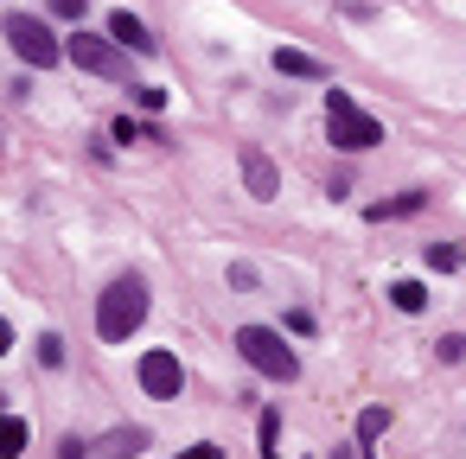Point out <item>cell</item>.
<instances>
[{
	"mask_svg": "<svg viewBox=\"0 0 466 459\" xmlns=\"http://www.w3.org/2000/svg\"><path fill=\"white\" fill-rule=\"evenodd\" d=\"M141 319H147V281H141V274L109 281L103 300H96V338H103V344H122V338L141 332Z\"/></svg>",
	"mask_w": 466,
	"mask_h": 459,
	"instance_id": "obj_1",
	"label": "cell"
},
{
	"mask_svg": "<svg viewBox=\"0 0 466 459\" xmlns=\"http://www.w3.org/2000/svg\"><path fill=\"white\" fill-rule=\"evenodd\" d=\"M237 351H243L249 370H262V376H275V383H294V376H300V357H294L288 338L268 332V325H243V332H237Z\"/></svg>",
	"mask_w": 466,
	"mask_h": 459,
	"instance_id": "obj_2",
	"label": "cell"
},
{
	"mask_svg": "<svg viewBox=\"0 0 466 459\" xmlns=\"http://www.w3.org/2000/svg\"><path fill=\"white\" fill-rule=\"evenodd\" d=\"M326 141H332L339 154H358V147H377V141H383V128H377V122L345 96V90H332V96H326Z\"/></svg>",
	"mask_w": 466,
	"mask_h": 459,
	"instance_id": "obj_3",
	"label": "cell"
},
{
	"mask_svg": "<svg viewBox=\"0 0 466 459\" xmlns=\"http://www.w3.org/2000/svg\"><path fill=\"white\" fill-rule=\"evenodd\" d=\"M7 45L33 65V71H52L58 58H65V45H58V33L46 26V20H33V14H7Z\"/></svg>",
	"mask_w": 466,
	"mask_h": 459,
	"instance_id": "obj_4",
	"label": "cell"
},
{
	"mask_svg": "<svg viewBox=\"0 0 466 459\" xmlns=\"http://www.w3.org/2000/svg\"><path fill=\"white\" fill-rule=\"evenodd\" d=\"M65 58H71L77 71H90V77L128 84V58H122V52H116V39H103V33H77V39L65 45Z\"/></svg>",
	"mask_w": 466,
	"mask_h": 459,
	"instance_id": "obj_5",
	"label": "cell"
},
{
	"mask_svg": "<svg viewBox=\"0 0 466 459\" xmlns=\"http://www.w3.org/2000/svg\"><path fill=\"white\" fill-rule=\"evenodd\" d=\"M141 389H147L154 402H173V395L186 389L179 357H173V351H147V357H141Z\"/></svg>",
	"mask_w": 466,
	"mask_h": 459,
	"instance_id": "obj_6",
	"label": "cell"
},
{
	"mask_svg": "<svg viewBox=\"0 0 466 459\" xmlns=\"http://www.w3.org/2000/svg\"><path fill=\"white\" fill-rule=\"evenodd\" d=\"M243 185H249V198H275V192H281L275 160H268V154H243Z\"/></svg>",
	"mask_w": 466,
	"mask_h": 459,
	"instance_id": "obj_7",
	"label": "cell"
},
{
	"mask_svg": "<svg viewBox=\"0 0 466 459\" xmlns=\"http://www.w3.org/2000/svg\"><path fill=\"white\" fill-rule=\"evenodd\" d=\"M96 453L103 459H135V453H147V427H116V434L96 440Z\"/></svg>",
	"mask_w": 466,
	"mask_h": 459,
	"instance_id": "obj_8",
	"label": "cell"
},
{
	"mask_svg": "<svg viewBox=\"0 0 466 459\" xmlns=\"http://www.w3.org/2000/svg\"><path fill=\"white\" fill-rule=\"evenodd\" d=\"M109 39L128 45V52H154V33H147L135 14H109Z\"/></svg>",
	"mask_w": 466,
	"mask_h": 459,
	"instance_id": "obj_9",
	"label": "cell"
},
{
	"mask_svg": "<svg viewBox=\"0 0 466 459\" xmlns=\"http://www.w3.org/2000/svg\"><path fill=\"white\" fill-rule=\"evenodd\" d=\"M275 71H281V77H313V84L326 77V65H319V58H307L300 45H281V52H275Z\"/></svg>",
	"mask_w": 466,
	"mask_h": 459,
	"instance_id": "obj_10",
	"label": "cell"
},
{
	"mask_svg": "<svg viewBox=\"0 0 466 459\" xmlns=\"http://www.w3.org/2000/svg\"><path fill=\"white\" fill-rule=\"evenodd\" d=\"M421 205H428L421 192H402V198H383V205H364V217H370V224H390V217H415Z\"/></svg>",
	"mask_w": 466,
	"mask_h": 459,
	"instance_id": "obj_11",
	"label": "cell"
},
{
	"mask_svg": "<svg viewBox=\"0 0 466 459\" xmlns=\"http://www.w3.org/2000/svg\"><path fill=\"white\" fill-rule=\"evenodd\" d=\"M26 440H33V434H26V421H20V414H0V459H20V453H26Z\"/></svg>",
	"mask_w": 466,
	"mask_h": 459,
	"instance_id": "obj_12",
	"label": "cell"
},
{
	"mask_svg": "<svg viewBox=\"0 0 466 459\" xmlns=\"http://www.w3.org/2000/svg\"><path fill=\"white\" fill-rule=\"evenodd\" d=\"M256 446H262V459H281V414H275V408H262V427H256Z\"/></svg>",
	"mask_w": 466,
	"mask_h": 459,
	"instance_id": "obj_13",
	"label": "cell"
},
{
	"mask_svg": "<svg viewBox=\"0 0 466 459\" xmlns=\"http://www.w3.org/2000/svg\"><path fill=\"white\" fill-rule=\"evenodd\" d=\"M390 300H396L402 313H428V287H421V281H396V287H390Z\"/></svg>",
	"mask_w": 466,
	"mask_h": 459,
	"instance_id": "obj_14",
	"label": "cell"
},
{
	"mask_svg": "<svg viewBox=\"0 0 466 459\" xmlns=\"http://www.w3.org/2000/svg\"><path fill=\"white\" fill-rule=\"evenodd\" d=\"M460 262H466V249H453V243H434V249H428V268H434V274H453Z\"/></svg>",
	"mask_w": 466,
	"mask_h": 459,
	"instance_id": "obj_15",
	"label": "cell"
},
{
	"mask_svg": "<svg viewBox=\"0 0 466 459\" xmlns=\"http://www.w3.org/2000/svg\"><path fill=\"white\" fill-rule=\"evenodd\" d=\"M383 427H390V408H364V414H358V440H364V453H370V440H377Z\"/></svg>",
	"mask_w": 466,
	"mask_h": 459,
	"instance_id": "obj_16",
	"label": "cell"
},
{
	"mask_svg": "<svg viewBox=\"0 0 466 459\" xmlns=\"http://www.w3.org/2000/svg\"><path fill=\"white\" fill-rule=\"evenodd\" d=\"M39 364H46V370H58V364H65V338H58V332H46V338H39Z\"/></svg>",
	"mask_w": 466,
	"mask_h": 459,
	"instance_id": "obj_17",
	"label": "cell"
},
{
	"mask_svg": "<svg viewBox=\"0 0 466 459\" xmlns=\"http://www.w3.org/2000/svg\"><path fill=\"white\" fill-rule=\"evenodd\" d=\"M434 357H441V364H460V357H466V338H460V332H447V338L434 344Z\"/></svg>",
	"mask_w": 466,
	"mask_h": 459,
	"instance_id": "obj_18",
	"label": "cell"
},
{
	"mask_svg": "<svg viewBox=\"0 0 466 459\" xmlns=\"http://www.w3.org/2000/svg\"><path fill=\"white\" fill-rule=\"evenodd\" d=\"M135 103H141L147 115H160V109H167V90H135Z\"/></svg>",
	"mask_w": 466,
	"mask_h": 459,
	"instance_id": "obj_19",
	"label": "cell"
},
{
	"mask_svg": "<svg viewBox=\"0 0 466 459\" xmlns=\"http://www.w3.org/2000/svg\"><path fill=\"white\" fill-rule=\"evenodd\" d=\"M288 332H294V338H307V332H313V313H307V306H294V313H288Z\"/></svg>",
	"mask_w": 466,
	"mask_h": 459,
	"instance_id": "obj_20",
	"label": "cell"
},
{
	"mask_svg": "<svg viewBox=\"0 0 466 459\" xmlns=\"http://www.w3.org/2000/svg\"><path fill=\"white\" fill-rule=\"evenodd\" d=\"M84 453H90V440H77V434L58 440V459H84Z\"/></svg>",
	"mask_w": 466,
	"mask_h": 459,
	"instance_id": "obj_21",
	"label": "cell"
},
{
	"mask_svg": "<svg viewBox=\"0 0 466 459\" xmlns=\"http://www.w3.org/2000/svg\"><path fill=\"white\" fill-rule=\"evenodd\" d=\"M179 459H224V446H218V440H198V446H186Z\"/></svg>",
	"mask_w": 466,
	"mask_h": 459,
	"instance_id": "obj_22",
	"label": "cell"
},
{
	"mask_svg": "<svg viewBox=\"0 0 466 459\" xmlns=\"http://www.w3.org/2000/svg\"><path fill=\"white\" fill-rule=\"evenodd\" d=\"M230 287H256V268L249 262H230Z\"/></svg>",
	"mask_w": 466,
	"mask_h": 459,
	"instance_id": "obj_23",
	"label": "cell"
},
{
	"mask_svg": "<svg viewBox=\"0 0 466 459\" xmlns=\"http://www.w3.org/2000/svg\"><path fill=\"white\" fill-rule=\"evenodd\" d=\"M52 7H58V20H84V7H90V0H52Z\"/></svg>",
	"mask_w": 466,
	"mask_h": 459,
	"instance_id": "obj_24",
	"label": "cell"
},
{
	"mask_svg": "<svg viewBox=\"0 0 466 459\" xmlns=\"http://www.w3.org/2000/svg\"><path fill=\"white\" fill-rule=\"evenodd\" d=\"M7 351H14V325H7V319H0V357H7Z\"/></svg>",
	"mask_w": 466,
	"mask_h": 459,
	"instance_id": "obj_25",
	"label": "cell"
},
{
	"mask_svg": "<svg viewBox=\"0 0 466 459\" xmlns=\"http://www.w3.org/2000/svg\"><path fill=\"white\" fill-rule=\"evenodd\" d=\"M326 459H351V453H326Z\"/></svg>",
	"mask_w": 466,
	"mask_h": 459,
	"instance_id": "obj_26",
	"label": "cell"
},
{
	"mask_svg": "<svg viewBox=\"0 0 466 459\" xmlns=\"http://www.w3.org/2000/svg\"><path fill=\"white\" fill-rule=\"evenodd\" d=\"M364 459H370V453H364Z\"/></svg>",
	"mask_w": 466,
	"mask_h": 459,
	"instance_id": "obj_27",
	"label": "cell"
}]
</instances>
